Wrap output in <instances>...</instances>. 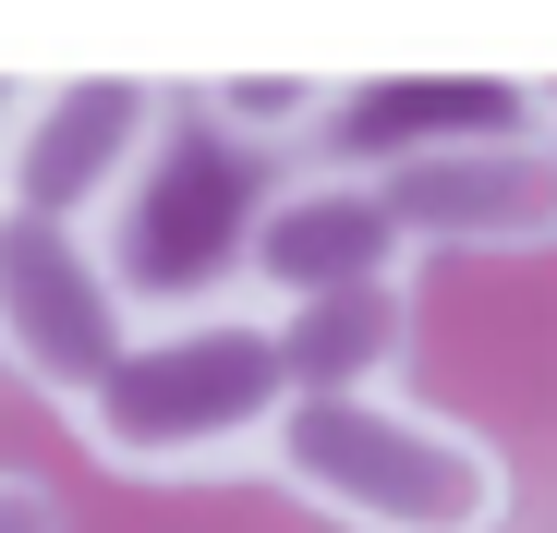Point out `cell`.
<instances>
[{"instance_id": "5b68a950", "label": "cell", "mask_w": 557, "mask_h": 533, "mask_svg": "<svg viewBox=\"0 0 557 533\" xmlns=\"http://www.w3.org/2000/svg\"><path fill=\"white\" fill-rule=\"evenodd\" d=\"M376 280H412V231H400V207L376 183V158H315V170H278V183L243 207L219 303L304 315V303L376 292Z\"/></svg>"}, {"instance_id": "3957f363", "label": "cell", "mask_w": 557, "mask_h": 533, "mask_svg": "<svg viewBox=\"0 0 557 533\" xmlns=\"http://www.w3.org/2000/svg\"><path fill=\"white\" fill-rule=\"evenodd\" d=\"M182 110H195V85H170V73H122V61L37 73L25 98H13V134H0V195H13V219L110 231L158 183Z\"/></svg>"}, {"instance_id": "7a4b0ae2", "label": "cell", "mask_w": 557, "mask_h": 533, "mask_svg": "<svg viewBox=\"0 0 557 533\" xmlns=\"http://www.w3.org/2000/svg\"><path fill=\"white\" fill-rule=\"evenodd\" d=\"M267 485L339 533H497L509 461L412 388H304L267 449Z\"/></svg>"}, {"instance_id": "52a82bcc", "label": "cell", "mask_w": 557, "mask_h": 533, "mask_svg": "<svg viewBox=\"0 0 557 533\" xmlns=\"http://www.w3.org/2000/svg\"><path fill=\"white\" fill-rule=\"evenodd\" d=\"M339 110H351L339 73H219V85H195V122L231 158H267V183H278V170H315V134Z\"/></svg>"}, {"instance_id": "6da1fadb", "label": "cell", "mask_w": 557, "mask_h": 533, "mask_svg": "<svg viewBox=\"0 0 557 533\" xmlns=\"http://www.w3.org/2000/svg\"><path fill=\"white\" fill-rule=\"evenodd\" d=\"M292 400H304V364L278 339V315H255V303H158L134 364L73 412V449L134 473V485H219V473H267Z\"/></svg>"}, {"instance_id": "9c48e42d", "label": "cell", "mask_w": 557, "mask_h": 533, "mask_svg": "<svg viewBox=\"0 0 557 533\" xmlns=\"http://www.w3.org/2000/svg\"><path fill=\"white\" fill-rule=\"evenodd\" d=\"M0 533H73V509L49 497V473H0Z\"/></svg>"}, {"instance_id": "ba28073f", "label": "cell", "mask_w": 557, "mask_h": 533, "mask_svg": "<svg viewBox=\"0 0 557 533\" xmlns=\"http://www.w3.org/2000/svg\"><path fill=\"white\" fill-rule=\"evenodd\" d=\"M278 339H292L304 388H400V364H412V280L304 303V315H278Z\"/></svg>"}, {"instance_id": "8992f818", "label": "cell", "mask_w": 557, "mask_h": 533, "mask_svg": "<svg viewBox=\"0 0 557 533\" xmlns=\"http://www.w3.org/2000/svg\"><path fill=\"white\" fill-rule=\"evenodd\" d=\"M412 255H557V146L521 122H436L376 158Z\"/></svg>"}, {"instance_id": "277c9868", "label": "cell", "mask_w": 557, "mask_h": 533, "mask_svg": "<svg viewBox=\"0 0 557 533\" xmlns=\"http://www.w3.org/2000/svg\"><path fill=\"white\" fill-rule=\"evenodd\" d=\"M146 292L122 280L110 231H61V219H0V351H13V376L73 424L98 400L134 339H146Z\"/></svg>"}, {"instance_id": "30bf717a", "label": "cell", "mask_w": 557, "mask_h": 533, "mask_svg": "<svg viewBox=\"0 0 557 533\" xmlns=\"http://www.w3.org/2000/svg\"><path fill=\"white\" fill-rule=\"evenodd\" d=\"M509 122H521V134H545V146H557V73H533V85H509Z\"/></svg>"}]
</instances>
